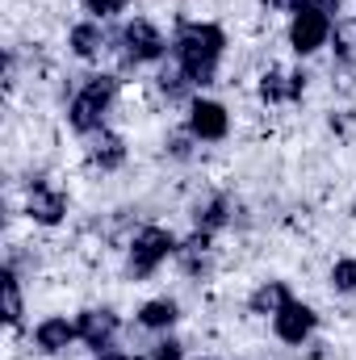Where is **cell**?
I'll return each instance as SVG.
<instances>
[{"mask_svg":"<svg viewBox=\"0 0 356 360\" xmlns=\"http://www.w3.org/2000/svg\"><path fill=\"white\" fill-rule=\"evenodd\" d=\"M340 4H344V0H306V8H314V13H327L331 21L340 17Z\"/></svg>","mask_w":356,"mask_h":360,"instance_id":"obj_25","label":"cell"},{"mask_svg":"<svg viewBox=\"0 0 356 360\" xmlns=\"http://www.w3.org/2000/svg\"><path fill=\"white\" fill-rule=\"evenodd\" d=\"M113 51H117V59H122L126 72H130V68L139 72V68L160 63V59L168 55V38H164V30H160L151 17H130V21L117 30Z\"/></svg>","mask_w":356,"mask_h":360,"instance_id":"obj_3","label":"cell"},{"mask_svg":"<svg viewBox=\"0 0 356 360\" xmlns=\"http://www.w3.org/2000/svg\"><path fill=\"white\" fill-rule=\"evenodd\" d=\"M260 8H268V13H302L306 8V0H260Z\"/></svg>","mask_w":356,"mask_h":360,"instance_id":"obj_24","label":"cell"},{"mask_svg":"<svg viewBox=\"0 0 356 360\" xmlns=\"http://www.w3.org/2000/svg\"><path fill=\"white\" fill-rule=\"evenodd\" d=\"M68 210H72V201H68V193L59 188V184H51V180H30L25 184V218L34 222V226H59L63 218H68Z\"/></svg>","mask_w":356,"mask_h":360,"instance_id":"obj_4","label":"cell"},{"mask_svg":"<svg viewBox=\"0 0 356 360\" xmlns=\"http://www.w3.org/2000/svg\"><path fill=\"white\" fill-rule=\"evenodd\" d=\"M184 130H189L197 143H222V139L231 134V113H227V105H222V101L193 96V101H189Z\"/></svg>","mask_w":356,"mask_h":360,"instance_id":"obj_6","label":"cell"},{"mask_svg":"<svg viewBox=\"0 0 356 360\" xmlns=\"http://www.w3.org/2000/svg\"><path fill=\"white\" fill-rule=\"evenodd\" d=\"M84 160H89L96 172H117V168H126V160H130V147H126V139L117 134V130H96L84 139Z\"/></svg>","mask_w":356,"mask_h":360,"instance_id":"obj_10","label":"cell"},{"mask_svg":"<svg viewBox=\"0 0 356 360\" xmlns=\"http://www.w3.org/2000/svg\"><path fill=\"white\" fill-rule=\"evenodd\" d=\"M76 331H80V344L89 352H105V348H113V340L122 331V319H117L113 306H84L76 314Z\"/></svg>","mask_w":356,"mask_h":360,"instance_id":"obj_7","label":"cell"},{"mask_svg":"<svg viewBox=\"0 0 356 360\" xmlns=\"http://www.w3.org/2000/svg\"><path fill=\"white\" fill-rule=\"evenodd\" d=\"M197 360H222V356H197Z\"/></svg>","mask_w":356,"mask_h":360,"instance_id":"obj_27","label":"cell"},{"mask_svg":"<svg viewBox=\"0 0 356 360\" xmlns=\"http://www.w3.org/2000/svg\"><path fill=\"white\" fill-rule=\"evenodd\" d=\"M319 331V314H314V306L310 302H289L276 319H272V335L281 340V344H289V348H302V344H310V335Z\"/></svg>","mask_w":356,"mask_h":360,"instance_id":"obj_8","label":"cell"},{"mask_svg":"<svg viewBox=\"0 0 356 360\" xmlns=\"http://www.w3.org/2000/svg\"><path fill=\"white\" fill-rule=\"evenodd\" d=\"M289 302H293L289 285L272 276V281H260V285L248 293V314H252V319H276Z\"/></svg>","mask_w":356,"mask_h":360,"instance_id":"obj_15","label":"cell"},{"mask_svg":"<svg viewBox=\"0 0 356 360\" xmlns=\"http://www.w3.org/2000/svg\"><path fill=\"white\" fill-rule=\"evenodd\" d=\"M331 51H336V63H344V68H352L356 72V17H340L336 21V30H331Z\"/></svg>","mask_w":356,"mask_h":360,"instance_id":"obj_19","label":"cell"},{"mask_svg":"<svg viewBox=\"0 0 356 360\" xmlns=\"http://www.w3.org/2000/svg\"><path fill=\"white\" fill-rule=\"evenodd\" d=\"M193 147H197V139H193L189 130H172V134L164 139V151H168L172 160H180V164H189V160H193Z\"/></svg>","mask_w":356,"mask_h":360,"instance_id":"obj_21","label":"cell"},{"mask_svg":"<svg viewBox=\"0 0 356 360\" xmlns=\"http://www.w3.org/2000/svg\"><path fill=\"white\" fill-rule=\"evenodd\" d=\"M76 340H80V331H76V323L63 319V314H46V319L34 327V348H38L42 356H63Z\"/></svg>","mask_w":356,"mask_h":360,"instance_id":"obj_13","label":"cell"},{"mask_svg":"<svg viewBox=\"0 0 356 360\" xmlns=\"http://www.w3.org/2000/svg\"><path fill=\"white\" fill-rule=\"evenodd\" d=\"M327 285H331V293H344V297H352L356 293V256H340L331 272H327Z\"/></svg>","mask_w":356,"mask_h":360,"instance_id":"obj_20","label":"cell"},{"mask_svg":"<svg viewBox=\"0 0 356 360\" xmlns=\"http://www.w3.org/2000/svg\"><path fill=\"white\" fill-rule=\"evenodd\" d=\"M126 4L130 0H84V13H89L92 21H113V17L126 13Z\"/></svg>","mask_w":356,"mask_h":360,"instance_id":"obj_22","label":"cell"},{"mask_svg":"<svg viewBox=\"0 0 356 360\" xmlns=\"http://www.w3.org/2000/svg\"><path fill=\"white\" fill-rule=\"evenodd\" d=\"M177 248H180V239L168 226H143V231H134L130 243H126V281H134V285L151 281L155 272L177 256Z\"/></svg>","mask_w":356,"mask_h":360,"instance_id":"obj_2","label":"cell"},{"mask_svg":"<svg viewBox=\"0 0 356 360\" xmlns=\"http://www.w3.org/2000/svg\"><path fill=\"white\" fill-rule=\"evenodd\" d=\"M0 297H4V323L17 331L21 319H25V293H21V276H17V269H8V264H4V272H0Z\"/></svg>","mask_w":356,"mask_h":360,"instance_id":"obj_18","label":"cell"},{"mask_svg":"<svg viewBox=\"0 0 356 360\" xmlns=\"http://www.w3.org/2000/svg\"><path fill=\"white\" fill-rule=\"evenodd\" d=\"M147 360H184V344L172 340V335H164V340H155L147 348Z\"/></svg>","mask_w":356,"mask_h":360,"instance_id":"obj_23","label":"cell"},{"mask_svg":"<svg viewBox=\"0 0 356 360\" xmlns=\"http://www.w3.org/2000/svg\"><path fill=\"white\" fill-rule=\"evenodd\" d=\"M227 46H231V38L218 21H180L177 38H172V59L184 68L193 89H210L218 80Z\"/></svg>","mask_w":356,"mask_h":360,"instance_id":"obj_1","label":"cell"},{"mask_svg":"<svg viewBox=\"0 0 356 360\" xmlns=\"http://www.w3.org/2000/svg\"><path fill=\"white\" fill-rule=\"evenodd\" d=\"M92 360H139V356H130L126 348H105V352H92Z\"/></svg>","mask_w":356,"mask_h":360,"instance_id":"obj_26","label":"cell"},{"mask_svg":"<svg viewBox=\"0 0 356 360\" xmlns=\"http://www.w3.org/2000/svg\"><path fill=\"white\" fill-rule=\"evenodd\" d=\"M231 214H235V201H231L227 193H205V197L193 201V231L218 235V231L231 226Z\"/></svg>","mask_w":356,"mask_h":360,"instance_id":"obj_14","label":"cell"},{"mask_svg":"<svg viewBox=\"0 0 356 360\" xmlns=\"http://www.w3.org/2000/svg\"><path fill=\"white\" fill-rule=\"evenodd\" d=\"M331 30H336V21H331L327 13L302 8V13L289 17V51H293L298 59H310V55H319V51L331 42Z\"/></svg>","mask_w":356,"mask_h":360,"instance_id":"obj_5","label":"cell"},{"mask_svg":"<svg viewBox=\"0 0 356 360\" xmlns=\"http://www.w3.org/2000/svg\"><path fill=\"white\" fill-rule=\"evenodd\" d=\"M302 92H306V76L289 72V68H268V72H260V84H256V96L265 105H293V101H302Z\"/></svg>","mask_w":356,"mask_h":360,"instance_id":"obj_11","label":"cell"},{"mask_svg":"<svg viewBox=\"0 0 356 360\" xmlns=\"http://www.w3.org/2000/svg\"><path fill=\"white\" fill-rule=\"evenodd\" d=\"M68 51H72L80 63H96L105 51H113V38L105 34V21H92V17L76 21V25L68 30Z\"/></svg>","mask_w":356,"mask_h":360,"instance_id":"obj_12","label":"cell"},{"mask_svg":"<svg viewBox=\"0 0 356 360\" xmlns=\"http://www.w3.org/2000/svg\"><path fill=\"white\" fill-rule=\"evenodd\" d=\"M134 323H139L143 331L168 335V331L180 323V302H177V297H151V302H143V306H139Z\"/></svg>","mask_w":356,"mask_h":360,"instance_id":"obj_16","label":"cell"},{"mask_svg":"<svg viewBox=\"0 0 356 360\" xmlns=\"http://www.w3.org/2000/svg\"><path fill=\"white\" fill-rule=\"evenodd\" d=\"M113 105H105L101 96H92L84 84L72 92V101H68V109H63V117H68V130L72 134H80V139H89L96 130H105V113H109Z\"/></svg>","mask_w":356,"mask_h":360,"instance_id":"obj_9","label":"cell"},{"mask_svg":"<svg viewBox=\"0 0 356 360\" xmlns=\"http://www.w3.org/2000/svg\"><path fill=\"white\" fill-rule=\"evenodd\" d=\"M155 92H160L168 105H180V101H193V92L197 89H193V80L184 76V68L172 59V63L160 68V76H155Z\"/></svg>","mask_w":356,"mask_h":360,"instance_id":"obj_17","label":"cell"}]
</instances>
